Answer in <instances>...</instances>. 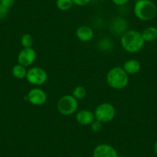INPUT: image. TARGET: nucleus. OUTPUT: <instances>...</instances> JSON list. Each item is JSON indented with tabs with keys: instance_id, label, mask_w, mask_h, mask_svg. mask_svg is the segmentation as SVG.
I'll return each instance as SVG.
<instances>
[{
	"instance_id": "16",
	"label": "nucleus",
	"mask_w": 157,
	"mask_h": 157,
	"mask_svg": "<svg viewBox=\"0 0 157 157\" xmlns=\"http://www.w3.org/2000/svg\"><path fill=\"white\" fill-rule=\"evenodd\" d=\"M20 42L21 45H22L23 48H32L34 39H33V37L32 36L31 34L25 33V34L22 35Z\"/></svg>"
},
{
	"instance_id": "9",
	"label": "nucleus",
	"mask_w": 157,
	"mask_h": 157,
	"mask_svg": "<svg viewBox=\"0 0 157 157\" xmlns=\"http://www.w3.org/2000/svg\"><path fill=\"white\" fill-rule=\"evenodd\" d=\"M93 157H119V155L113 146L106 143H102L95 147Z\"/></svg>"
},
{
	"instance_id": "17",
	"label": "nucleus",
	"mask_w": 157,
	"mask_h": 157,
	"mask_svg": "<svg viewBox=\"0 0 157 157\" xmlns=\"http://www.w3.org/2000/svg\"><path fill=\"white\" fill-rule=\"evenodd\" d=\"M72 96L78 100V99H82L86 96V90L85 87L82 86H78L75 87L72 91Z\"/></svg>"
},
{
	"instance_id": "5",
	"label": "nucleus",
	"mask_w": 157,
	"mask_h": 157,
	"mask_svg": "<svg viewBox=\"0 0 157 157\" xmlns=\"http://www.w3.org/2000/svg\"><path fill=\"white\" fill-rule=\"evenodd\" d=\"M57 109L63 116H69L73 114L78 109V101L72 95H66L58 101Z\"/></svg>"
},
{
	"instance_id": "19",
	"label": "nucleus",
	"mask_w": 157,
	"mask_h": 157,
	"mask_svg": "<svg viewBox=\"0 0 157 157\" xmlns=\"http://www.w3.org/2000/svg\"><path fill=\"white\" fill-rule=\"evenodd\" d=\"M9 14V9L0 3V19H4Z\"/></svg>"
},
{
	"instance_id": "14",
	"label": "nucleus",
	"mask_w": 157,
	"mask_h": 157,
	"mask_svg": "<svg viewBox=\"0 0 157 157\" xmlns=\"http://www.w3.org/2000/svg\"><path fill=\"white\" fill-rule=\"evenodd\" d=\"M12 73H13V76L15 78L22 79V78H24L26 77L27 70L25 66H22L20 64H17L13 66V69H12Z\"/></svg>"
},
{
	"instance_id": "2",
	"label": "nucleus",
	"mask_w": 157,
	"mask_h": 157,
	"mask_svg": "<svg viewBox=\"0 0 157 157\" xmlns=\"http://www.w3.org/2000/svg\"><path fill=\"white\" fill-rule=\"evenodd\" d=\"M106 82L111 88L122 90L129 83V75L122 67L116 66L112 68L107 73Z\"/></svg>"
},
{
	"instance_id": "11",
	"label": "nucleus",
	"mask_w": 157,
	"mask_h": 157,
	"mask_svg": "<svg viewBox=\"0 0 157 157\" xmlns=\"http://www.w3.org/2000/svg\"><path fill=\"white\" fill-rule=\"evenodd\" d=\"M75 35L80 41L86 43V42L90 41L93 39V36H94V32L90 26L81 25L76 29Z\"/></svg>"
},
{
	"instance_id": "21",
	"label": "nucleus",
	"mask_w": 157,
	"mask_h": 157,
	"mask_svg": "<svg viewBox=\"0 0 157 157\" xmlns=\"http://www.w3.org/2000/svg\"><path fill=\"white\" fill-rule=\"evenodd\" d=\"M91 1L92 0H72L73 4L79 6H83L87 5V4L90 3Z\"/></svg>"
},
{
	"instance_id": "22",
	"label": "nucleus",
	"mask_w": 157,
	"mask_h": 157,
	"mask_svg": "<svg viewBox=\"0 0 157 157\" xmlns=\"http://www.w3.org/2000/svg\"><path fill=\"white\" fill-rule=\"evenodd\" d=\"M113 3L116 6H124L129 2V0H112Z\"/></svg>"
},
{
	"instance_id": "10",
	"label": "nucleus",
	"mask_w": 157,
	"mask_h": 157,
	"mask_svg": "<svg viewBox=\"0 0 157 157\" xmlns=\"http://www.w3.org/2000/svg\"><path fill=\"white\" fill-rule=\"evenodd\" d=\"M75 120L77 123L82 126H89V125L90 126L96 119H95L94 113H92L90 110L81 109L76 113Z\"/></svg>"
},
{
	"instance_id": "8",
	"label": "nucleus",
	"mask_w": 157,
	"mask_h": 157,
	"mask_svg": "<svg viewBox=\"0 0 157 157\" xmlns=\"http://www.w3.org/2000/svg\"><path fill=\"white\" fill-rule=\"evenodd\" d=\"M36 59V52L33 48H23L18 54V63L25 66H29Z\"/></svg>"
},
{
	"instance_id": "3",
	"label": "nucleus",
	"mask_w": 157,
	"mask_h": 157,
	"mask_svg": "<svg viewBox=\"0 0 157 157\" xmlns=\"http://www.w3.org/2000/svg\"><path fill=\"white\" fill-rule=\"evenodd\" d=\"M134 13L140 20H152L156 16V6L151 0H139L134 6Z\"/></svg>"
},
{
	"instance_id": "25",
	"label": "nucleus",
	"mask_w": 157,
	"mask_h": 157,
	"mask_svg": "<svg viewBox=\"0 0 157 157\" xmlns=\"http://www.w3.org/2000/svg\"><path fill=\"white\" fill-rule=\"evenodd\" d=\"M100 1H107V0H100Z\"/></svg>"
},
{
	"instance_id": "6",
	"label": "nucleus",
	"mask_w": 157,
	"mask_h": 157,
	"mask_svg": "<svg viewBox=\"0 0 157 157\" xmlns=\"http://www.w3.org/2000/svg\"><path fill=\"white\" fill-rule=\"evenodd\" d=\"M26 79L29 83L35 86H42L48 79L47 72L40 67H32L27 71Z\"/></svg>"
},
{
	"instance_id": "12",
	"label": "nucleus",
	"mask_w": 157,
	"mask_h": 157,
	"mask_svg": "<svg viewBox=\"0 0 157 157\" xmlns=\"http://www.w3.org/2000/svg\"><path fill=\"white\" fill-rule=\"evenodd\" d=\"M123 69L128 75H134L138 73L141 69V64L136 59H129L126 61L123 64Z\"/></svg>"
},
{
	"instance_id": "15",
	"label": "nucleus",
	"mask_w": 157,
	"mask_h": 157,
	"mask_svg": "<svg viewBox=\"0 0 157 157\" xmlns=\"http://www.w3.org/2000/svg\"><path fill=\"white\" fill-rule=\"evenodd\" d=\"M73 5L72 0H56V6L61 11L70 10Z\"/></svg>"
},
{
	"instance_id": "23",
	"label": "nucleus",
	"mask_w": 157,
	"mask_h": 157,
	"mask_svg": "<svg viewBox=\"0 0 157 157\" xmlns=\"http://www.w3.org/2000/svg\"><path fill=\"white\" fill-rule=\"evenodd\" d=\"M153 149H154V152H155V153L156 154V155H157V141L155 142V144H154Z\"/></svg>"
},
{
	"instance_id": "18",
	"label": "nucleus",
	"mask_w": 157,
	"mask_h": 157,
	"mask_svg": "<svg viewBox=\"0 0 157 157\" xmlns=\"http://www.w3.org/2000/svg\"><path fill=\"white\" fill-rule=\"evenodd\" d=\"M102 123L101 122H99V120H95L92 123V124L90 125V128H91L93 132H99V131L102 129Z\"/></svg>"
},
{
	"instance_id": "20",
	"label": "nucleus",
	"mask_w": 157,
	"mask_h": 157,
	"mask_svg": "<svg viewBox=\"0 0 157 157\" xmlns=\"http://www.w3.org/2000/svg\"><path fill=\"white\" fill-rule=\"evenodd\" d=\"M0 3L10 10V8H12L14 6L15 0H1Z\"/></svg>"
},
{
	"instance_id": "26",
	"label": "nucleus",
	"mask_w": 157,
	"mask_h": 157,
	"mask_svg": "<svg viewBox=\"0 0 157 157\" xmlns=\"http://www.w3.org/2000/svg\"><path fill=\"white\" fill-rule=\"evenodd\" d=\"M136 1H139V0H136Z\"/></svg>"
},
{
	"instance_id": "4",
	"label": "nucleus",
	"mask_w": 157,
	"mask_h": 157,
	"mask_svg": "<svg viewBox=\"0 0 157 157\" xmlns=\"http://www.w3.org/2000/svg\"><path fill=\"white\" fill-rule=\"evenodd\" d=\"M95 119L102 123L111 122L116 116V109L109 102H102L96 108L94 112Z\"/></svg>"
},
{
	"instance_id": "1",
	"label": "nucleus",
	"mask_w": 157,
	"mask_h": 157,
	"mask_svg": "<svg viewBox=\"0 0 157 157\" xmlns=\"http://www.w3.org/2000/svg\"><path fill=\"white\" fill-rule=\"evenodd\" d=\"M145 41L142 34L136 30H128L121 37L122 47L126 52L134 53L141 50L144 46Z\"/></svg>"
},
{
	"instance_id": "7",
	"label": "nucleus",
	"mask_w": 157,
	"mask_h": 157,
	"mask_svg": "<svg viewBox=\"0 0 157 157\" xmlns=\"http://www.w3.org/2000/svg\"><path fill=\"white\" fill-rule=\"evenodd\" d=\"M29 102L34 105H42L47 100V94L44 90L39 88L32 89L27 95Z\"/></svg>"
},
{
	"instance_id": "24",
	"label": "nucleus",
	"mask_w": 157,
	"mask_h": 157,
	"mask_svg": "<svg viewBox=\"0 0 157 157\" xmlns=\"http://www.w3.org/2000/svg\"><path fill=\"white\" fill-rule=\"evenodd\" d=\"M72 157H79V156H78V155H74V156H72Z\"/></svg>"
},
{
	"instance_id": "13",
	"label": "nucleus",
	"mask_w": 157,
	"mask_h": 157,
	"mask_svg": "<svg viewBox=\"0 0 157 157\" xmlns=\"http://www.w3.org/2000/svg\"><path fill=\"white\" fill-rule=\"evenodd\" d=\"M141 34L145 42H152L157 38V29L153 26L147 27Z\"/></svg>"
},
{
	"instance_id": "27",
	"label": "nucleus",
	"mask_w": 157,
	"mask_h": 157,
	"mask_svg": "<svg viewBox=\"0 0 157 157\" xmlns=\"http://www.w3.org/2000/svg\"><path fill=\"white\" fill-rule=\"evenodd\" d=\"M0 2H1V0H0Z\"/></svg>"
}]
</instances>
